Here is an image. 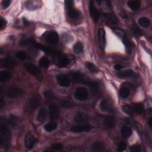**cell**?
Instances as JSON below:
<instances>
[{"instance_id":"cell-24","label":"cell","mask_w":152,"mask_h":152,"mask_svg":"<svg viewBox=\"0 0 152 152\" xmlns=\"http://www.w3.org/2000/svg\"><path fill=\"white\" fill-rule=\"evenodd\" d=\"M57 126L58 125L56 122L51 121L46 124L44 126V129L47 132H52L57 129Z\"/></svg>"},{"instance_id":"cell-11","label":"cell","mask_w":152,"mask_h":152,"mask_svg":"<svg viewBox=\"0 0 152 152\" xmlns=\"http://www.w3.org/2000/svg\"><path fill=\"white\" fill-rule=\"evenodd\" d=\"M49 117L50 119L52 120H56L59 114V110L58 106L56 104H51L49 108Z\"/></svg>"},{"instance_id":"cell-20","label":"cell","mask_w":152,"mask_h":152,"mask_svg":"<svg viewBox=\"0 0 152 152\" xmlns=\"http://www.w3.org/2000/svg\"><path fill=\"white\" fill-rule=\"evenodd\" d=\"M91 147L94 151H101L105 149V146L102 142H96L91 144Z\"/></svg>"},{"instance_id":"cell-42","label":"cell","mask_w":152,"mask_h":152,"mask_svg":"<svg viewBox=\"0 0 152 152\" xmlns=\"http://www.w3.org/2000/svg\"><path fill=\"white\" fill-rule=\"evenodd\" d=\"M130 151L132 152H140L141 149H140V147L139 146L134 145L131 147Z\"/></svg>"},{"instance_id":"cell-30","label":"cell","mask_w":152,"mask_h":152,"mask_svg":"<svg viewBox=\"0 0 152 152\" xmlns=\"http://www.w3.org/2000/svg\"><path fill=\"white\" fill-rule=\"evenodd\" d=\"M67 13L68 16L72 19H76L79 16V11L77 10H75L74 8L67 9Z\"/></svg>"},{"instance_id":"cell-10","label":"cell","mask_w":152,"mask_h":152,"mask_svg":"<svg viewBox=\"0 0 152 152\" xmlns=\"http://www.w3.org/2000/svg\"><path fill=\"white\" fill-rule=\"evenodd\" d=\"M41 103V97L39 95H33L29 100V106L31 110L36 109L39 106Z\"/></svg>"},{"instance_id":"cell-9","label":"cell","mask_w":152,"mask_h":152,"mask_svg":"<svg viewBox=\"0 0 152 152\" xmlns=\"http://www.w3.org/2000/svg\"><path fill=\"white\" fill-rule=\"evenodd\" d=\"M23 93V91L20 88L12 87L10 88L7 92V96L11 99H15L21 96Z\"/></svg>"},{"instance_id":"cell-16","label":"cell","mask_w":152,"mask_h":152,"mask_svg":"<svg viewBox=\"0 0 152 152\" xmlns=\"http://www.w3.org/2000/svg\"><path fill=\"white\" fill-rule=\"evenodd\" d=\"M104 124L108 129H113L115 127L116 124L115 118L113 116H106L104 120Z\"/></svg>"},{"instance_id":"cell-22","label":"cell","mask_w":152,"mask_h":152,"mask_svg":"<svg viewBox=\"0 0 152 152\" xmlns=\"http://www.w3.org/2000/svg\"><path fill=\"white\" fill-rule=\"evenodd\" d=\"M58 62L59 66L61 67H64L68 64V63H69L68 59L66 56L63 55L62 54L58 56Z\"/></svg>"},{"instance_id":"cell-3","label":"cell","mask_w":152,"mask_h":152,"mask_svg":"<svg viewBox=\"0 0 152 152\" xmlns=\"http://www.w3.org/2000/svg\"><path fill=\"white\" fill-rule=\"evenodd\" d=\"M88 93L86 87H79L76 88L74 93V97L80 101L86 100L88 97Z\"/></svg>"},{"instance_id":"cell-49","label":"cell","mask_w":152,"mask_h":152,"mask_svg":"<svg viewBox=\"0 0 152 152\" xmlns=\"http://www.w3.org/2000/svg\"><path fill=\"white\" fill-rule=\"evenodd\" d=\"M148 123H149V126H150V127H151V124H152V119H151V118H149V121H148Z\"/></svg>"},{"instance_id":"cell-17","label":"cell","mask_w":152,"mask_h":152,"mask_svg":"<svg viewBox=\"0 0 152 152\" xmlns=\"http://www.w3.org/2000/svg\"><path fill=\"white\" fill-rule=\"evenodd\" d=\"M135 73L131 69L125 70L122 71H120L117 74L118 77L119 78H126V77H133V76L135 75Z\"/></svg>"},{"instance_id":"cell-34","label":"cell","mask_w":152,"mask_h":152,"mask_svg":"<svg viewBox=\"0 0 152 152\" xmlns=\"http://www.w3.org/2000/svg\"><path fill=\"white\" fill-rule=\"evenodd\" d=\"M36 44V41L33 39H27L20 42V45L22 46H35Z\"/></svg>"},{"instance_id":"cell-37","label":"cell","mask_w":152,"mask_h":152,"mask_svg":"<svg viewBox=\"0 0 152 152\" xmlns=\"http://www.w3.org/2000/svg\"><path fill=\"white\" fill-rule=\"evenodd\" d=\"M123 43H124V45L125 46V49H126V52H127L128 53H130L131 51V45L129 43V42L126 39H124L123 40Z\"/></svg>"},{"instance_id":"cell-4","label":"cell","mask_w":152,"mask_h":152,"mask_svg":"<svg viewBox=\"0 0 152 152\" xmlns=\"http://www.w3.org/2000/svg\"><path fill=\"white\" fill-rule=\"evenodd\" d=\"M45 40L50 44H56L59 41V36L55 31H49L44 35Z\"/></svg>"},{"instance_id":"cell-15","label":"cell","mask_w":152,"mask_h":152,"mask_svg":"<svg viewBox=\"0 0 152 152\" xmlns=\"http://www.w3.org/2000/svg\"><path fill=\"white\" fill-rule=\"evenodd\" d=\"M98 37L99 47L101 49H104L105 46V31L103 28L99 29Z\"/></svg>"},{"instance_id":"cell-50","label":"cell","mask_w":152,"mask_h":152,"mask_svg":"<svg viewBox=\"0 0 152 152\" xmlns=\"http://www.w3.org/2000/svg\"><path fill=\"white\" fill-rule=\"evenodd\" d=\"M23 21L24 22V23L25 24H26V25L28 24V21H27V20H26V19H23Z\"/></svg>"},{"instance_id":"cell-13","label":"cell","mask_w":152,"mask_h":152,"mask_svg":"<svg viewBox=\"0 0 152 152\" xmlns=\"http://www.w3.org/2000/svg\"><path fill=\"white\" fill-rule=\"evenodd\" d=\"M74 120L77 123H85L88 121V117L86 113L82 112H79L75 113V115L74 118Z\"/></svg>"},{"instance_id":"cell-2","label":"cell","mask_w":152,"mask_h":152,"mask_svg":"<svg viewBox=\"0 0 152 152\" xmlns=\"http://www.w3.org/2000/svg\"><path fill=\"white\" fill-rule=\"evenodd\" d=\"M69 74L70 79L74 83L89 86L92 82L91 80L87 75L79 72H70Z\"/></svg>"},{"instance_id":"cell-26","label":"cell","mask_w":152,"mask_h":152,"mask_svg":"<svg viewBox=\"0 0 152 152\" xmlns=\"http://www.w3.org/2000/svg\"><path fill=\"white\" fill-rule=\"evenodd\" d=\"M132 108L133 111L135 112L138 114H142L144 112V105L141 103H137L134 104Z\"/></svg>"},{"instance_id":"cell-33","label":"cell","mask_w":152,"mask_h":152,"mask_svg":"<svg viewBox=\"0 0 152 152\" xmlns=\"http://www.w3.org/2000/svg\"><path fill=\"white\" fill-rule=\"evenodd\" d=\"M73 50H74V52L75 54H81L83 50V44L81 42L76 43L73 47Z\"/></svg>"},{"instance_id":"cell-47","label":"cell","mask_w":152,"mask_h":152,"mask_svg":"<svg viewBox=\"0 0 152 152\" xmlns=\"http://www.w3.org/2000/svg\"><path fill=\"white\" fill-rule=\"evenodd\" d=\"M62 105L64 106V107H69L70 106V104L68 102V101H63L62 102Z\"/></svg>"},{"instance_id":"cell-39","label":"cell","mask_w":152,"mask_h":152,"mask_svg":"<svg viewBox=\"0 0 152 152\" xmlns=\"http://www.w3.org/2000/svg\"><path fill=\"white\" fill-rule=\"evenodd\" d=\"M126 144L124 142H121L118 144L117 151H123L126 149Z\"/></svg>"},{"instance_id":"cell-41","label":"cell","mask_w":152,"mask_h":152,"mask_svg":"<svg viewBox=\"0 0 152 152\" xmlns=\"http://www.w3.org/2000/svg\"><path fill=\"white\" fill-rule=\"evenodd\" d=\"M123 108V110L129 114H132V113L133 112V108H131L130 106H128V105H125L122 107Z\"/></svg>"},{"instance_id":"cell-45","label":"cell","mask_w":152,"mask_h":152,"mask_svg":"<svg viewBox=\"0 0 152 152\" xmlns=\"http://www.w3.org/2000/svg\"><path fill=\"white\" fill-rule=\"evenodd\" d=\"M65 4L67 7V9L74 8V3L73 1H66Z\"/></svg>"},{"instance_id":"cell-38","label":"cell","mask_w":152,"mask_h":152,"mask_svg":"<svg viewBox=\"0 0 152 152\" xmlns=\"http://www.w3.org/2000/svg\"><path fill=\"white\" fill-rule=\"evenodd\" d=\"M44 96L45 97V98L46 99H48V100H53L55 98L54 97V95L50 91H45L44 93Z\"/></svg>"},{"instance_id":"cell-48","label":"cell","mask_w":152,"mask_h":152,"mask_svg":"<svg viewBox=\"0 0 152 152\" xmlns=\"http://www.w3.org/2000/svg\"><path fill=\"white\" fill-rule=\"evenodd\" d=\"M114 68L117 71H120L122 68V66L120 64H116L115 66H114Z\"/></svg>"},{"instance_id":"cell-32","label":"cell","mask_w":152,"mask_h":152,"mask_svg":"<svg viewBox=\"0 0 152 152\" xmlns=\"http://www.w3.org/2000/svg\"><path fill=\"white\" fill-rule=\"evenodd\" d=\"M49 62H50V61L48 58L42 57L39 61V64L40 67H41L42 68H46L48 67L49 65Z\"/></svg>"},{"instance_id":"cell-35","label":"cell","mask_w":152,"mask_h":152,"mask_svg":"<svg viewBox=\"0 0 152 152\" xmlns=\"http://www.w3.org/2000/svg\"><path fill=\"white\" fill-rule=\"evenodd\" d=\"M86 67H87V68L89 70L91 71H92V73H97L98 71L97 68L93 64V63L87 62H86Z\"/></svg>"},{"instance_id":"cell-1","label":"cell","mask_w":152,"mask_h":152,"mask_svg":"<svg viewBox=\"0 0 152 152\" xmlns=\"http://www.w3.org/2000/svg\"><path fill=\"white\" fill-rule=\"evenodd\" d=\"M11 134L10 129L5 124L0 125V145L4 149H8L11 142Z\"/></svg>"},{"instance_id":"cell-44","label":"cell","mask_w":152,"mask_h":152,"mask_svg":"<svg viewBox=\"0 0 152 152\" xmlns=\"http://www.w3.org/2000/svg\"><path fill=\"white\" fill-rule=\"evenodd\" d=\"M7 21L6 20L3 19V17H1V20H0V25H1V30H3L6 26Z\"/></svg>"},{"instance_id":"cell-46","label":"cell","mask_w":152,"mask_h":152,"mask_svg":"<svg viewBox=\"0 0 152 152\" xmlns=\"http://www.w3.org/2000/svg\"><path fill=\"white\" fill-rule=\"evenodd\" d=\"M10 4H11V1H10V0H5V1H3L2 5L4 8H7L10 6Z\"/></svg>"},{"instance_id":"cell-40","label":"cell","mask_w":152,"mask_h":152,"mask_svg":"<svg viewBox=\"0 0 152 152\" xmlns=\"http://www.w3.org/2000/svg\"><path fill=\"white\" fill-rule=\"evenodd\" d=\"M132 29L133 30V32H134V33L137 35V36H141L142 35V32L140 30V29H139L136 25H134V26H133V28H132Z\"/></svg>"},{"instance_id":"cell-25","label":"cell","mask_w":152,"mask_h":152,"mask_svg":"<svg viewBox=\"0 0 152 152\" xmlns=\"http://www.w3.org/2000/svg\"><path fill=\"white\" fill-rule=\"evenodd\" d=\"M127 6L133 11H137L140 8L141 3L139 1H129L127 3Z\"/></svg>"},{"instance_id":"cell-8","label":"cell","mask_w":152,"mask_h":152,"mask_svg":"<svg viewBox=\"0 0 152 152\" xmlns=\"http://www.w3.org/2000/svg\"><path fill=\"white\" fill-rule=\"evenodd\" d=\"M25 146L28 149H32L37 143L36 138L31 133H28L24 138Z\"/></svg>"},{"instance_id":"cell-36","label":"cell","mask_w":152,"mask_h":152,"mask_svg":"<svg viewBox=\"0 0 152 152\" xmlns=\"http://www.w3.org/2000/svg\"><path fill=\"white\" fill-rule=\"evenodd\" d=\"M16 57L18 59L23 61L26 58V54L24 51H21H21H19L16 54Z\"/></svg>"},{"instance_id":"cell-27","label":"cell","mask_w":152,"mask_h":152,"mask_svg":"<svg viewBox=\"0 0 152 152\" xmlns=\"http://www.w3.org/2000/svg\"><path fill=\"white\" fill-rule=\"evenodd\" d=\"M130 91L129 88L126 87V86H122L121 88H120V96L122 98L125 99L126 97H128L130 95Z\"/></svg>"},{"instance_id":"cell-28","label":"cell","mask_w":152,"mask_h":152,"mask_svg":"<svg viewBox=\"0 0 152 152\" xmlns=\"http://www.w3.org/2000/svg\"><path fill=\"white\" fill-rule=\"evenodd\" d=\"M121 134L124 138H127L131 135L132 130L129 126H125L121 130Z\"/></svg>"},{"instance_id":"cell-19","label":"cell","mask_w":152,"mask_h":152,"mask_svg":"<svg viewBox=\"0 0 152 152\" xmlns=\"http://www.w3.org/2000/svg\"><path fill=\"white\" fill-rule=\"evenodd\" d=\"M47 117V111L44 107H42L39 112H38V114L37 115V119L39 122H44L45 121Z\"/></svg>"},{"instance_id":"cell-18","label":"cell","mask_w":152,"mask_h":152,"mask_svg":"<svg viewBox=\"0 0 152 152\" xmlns=\"http://www.w3.org/2000/svg\"><path fill=\"white\" fill-rule=\"evenodd\" d=\"M91 90L93 93V95L95 96H99L100 94V87L99 85L97 82H91V83L89 84Z\"/></svg>"},{"instance_id":"cell-21","label":"cell","mask_w":152,"mask_h":152,"mask_svg":"<svg viewBox=\"0 0 152 152\" xmlns=\"http://www.w3.org/2000/svg\"><path fill=\"white\" fill-rule=\"evenodd\" d=\"M100 109L102 111L105 112H112L113 111L112 106L109 104V102L107 100H103L100 103Z\"/></svg>"},{"instance_id":"cell-6","label":"cell","mask_w":152,"mask_h":152,"mask_svg":"<svg viewBox=\"0 0 152 152\" xmlns=\"http://www.w3.org/2000/svg\"><path fill=\"white\" fill-rule=\"evenodd\" d=\"M59 84L64 87H68L71 84V79L66 74H59L57 76Z\"/></svg>"},{"instance_id":"cell-5","label":"cell","mask_w":152,"mask_h":152,"mask_svg":"<svg viewBox=\"0 0 152 152\" xmlns=\"http://www.w3.org/2000/svg\"><path fill=\"white\" fill-rule=\"evenodd\" d=\"M92 129V125L88 124H79L73 126L71 129V131L73 133H83L88 132Z\"/></svg>"},{"instance_id":"cell-14","label":"cell","mask_w":152,"mask_h":152,"mask_svg":"<svg viewBox=\"0 0 152 152\" xmlns=\"http://www.w3.org/2000/svg\"><path fill=\"white\" fill-rule=\"evenodd\" d=\"M16 62L13 59L11 58H4L1 59V62H0V65L2 67L4 68H14L16 66Z\"/></svg>"},{"instance_id":"cell-7","label":"cell","mask_w":152,"mask_h":152,"mask_svg":"<svg viewBox=\"0 0 152 152\" xmlns=\"http://www.w3.org/2000/svg\"><path fill=\"white\" fill-rule=\"evenodd\" d=\"M23 66L30 73L36 77L41 76V70L35 65L31 64V63H24Z\"/></svg>"},{"instance_id":"cell-23","label":"cell","mask_w":152,"mask_h":152,"mask_svg":"<svg viewBox=\"0 0 152 152\" xmlns=\"http://www.w3.org/2000/svg\"><path fill=\"white\" fill-rule=\"evenodd\" d=\"M11 77V74L7 71H1L0 73V81L2 83L8 82Z\"/></svg>"},{"instance_id":"cell-43","label":"cell","mask_w":152,"mask_h":152,"mask_svg":"<svg viewBox=\"0 0 152 152\" xmlns=\"http://www.w3.org/2000/svg\"><path fill=\"white\" fill-rule=\"evenodd\" d=\"M63 146L61 143H55L52 146V148L55 150H60L62 149Z\"/></svg>"},{"instance_id":"cell-31","label":"cell","mask_w":152,"mask_h":152,"mask_svg":"<svg viewBox=\"0 0 152 152\" xmlns=\"http://www.w3.org/2000/svg\"><path fill=\"white\" fill-rule=\"evenodd\" d=\"M103 16L108 21V22L109 23L115 24L117 22V18L111 14H107V13L104 14Z\"/></svg>"},{"instance_id":"cell-29","label":"cell","mask_w":152,"mask_h":152,"mask_svg":"<svg viewBox=\"0 0 152 152\" xmlns=\"http://www.w3.org/2000/svg\"><path fill=\"white\" fill-rule=\"evenodd\" d=\"M138 23L141 26L144 28H147L150 24V20L147 17H141L138 19Z\"/></svg>"},{"instance_id":"cell-12","label":"cell","mask_w":152,"mask_h":152,"mask_svg":"<svg viewBox=\"0 0 152 152\" xmlns=\"http://www.w3.org/2000/svg\"><path fill=\"white\" fill-rule=\"evenodd\" d=\"M89 12L90 15L94 19V20L97 22L100 18V11L95 7L93 4V1H91L89 4Z\"/></svg>"}]
</instances>
